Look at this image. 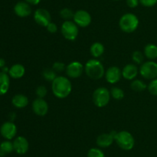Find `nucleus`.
I'll use <instances>...</instances> for the list:
<instances>
[{
	"mask_svg": "<svg viewBox=\"0 0 157 157\" xmlns=\"http://www.w3.org/2000/svg\"><path fill=\"white\" fill-rule=\"evenodd\" d=\"M34 19L35 22L43 27H47L48 25L52 22L51 14L44 9H38L34 13Z\"/></svg>",
	"mask_w": 157,
	"mask_h": 157,
	"instance_id": "nucleus-11",
	"label": "nucleus"
},
{
	"mask_svg": "<svg viewBox=\"0 0 157 157\" xmlns=\"http://www.w3.org/2000/svg\"><path fill=\"white\" fill-rule=\"evenodd\" d=\"M114 140L116 141L118 146L121 149H124V150H131L134 147V137L128 131L124 130L121 131V132H117V134Z\"/></svg>",
	"mask_w": 157,
	"mask_h": 157,
	"instance_id": "nucleus-4",
	"label": "nucleus"
},
{
	"mask_svg": "<svg viewBox=\"0 0 157 157\" xmlns=\"http://www.w3.org/2000/svg\"><path fill=\"white\" fill-rule=\"evenodd\" d=\"M60 15L65 21H69V20L74 18L75 12L71 9H68V8H64V9L60 11Z\"/></svg>",
	"mask_w": 157,
	"mask_h": 157,
	"instance_id": "nucleus-27",
	"label": "nucleus"
},
{
	"mask_svg": "<svg viewBox=\"0 0 157 157\" xmlns=\"http://www.w3.org/2000/svg\"><path fill=\"white\" fill-rule=\"evenodd\" d=\"M138 74V68L134 64L126 65L122 69V76L127 80H133Z\"/></svg>",
	"mask_w": 157,
	"mask_h": 157,
	"instance_id": "nucleus-17",
	"label": "nucleus"
},
{
	"mask_svg": "<svg viewBox=\"0 0 157 157\" xmlns=\"http://www.w3.org/2000/svg\"><path fill=\"white\" fill-rule=\"evenodd\" d=\"M147 89L151 95H157V78L151 80L147 86Z\"/></svg>",
	"mask_w": 157,
	"mask_h": 157,
	"instance_id": "nucleus-30",
	"label": "nucleus"
},
{
	"mask_svg": "<svg viewBox=\"0 0 157 157\" xmlns=\"http://www.w3.org/2000/svg\"><path fill=\"white\" fill-rule=\"evenodd\" d=\"M132 90L135 91L136 92H140L145 90L147 88V84L144 81L140 79H133L130 84Z\"/></svg>",
	"mask_w": 157,
	"mask_h": 157,
	"instance_id": "nucleus-23",
	"label": "nucleus"
},
{
	"mask_svg": "<svg viewBox=\"0 0 157 157\" xmlns=\"http://www.w3.org/2000/svg\"><path fill=\"white\" fill-rule=\"evenodd\" d=\"M0 149L5 152V154H9L14 151V146L13 143L10 141V140H6L1 143L0 144Z\"/></svg>",
	"mask_w": 157,
	"mask_h": 157,
	"instance_id": "nucleus-25",
	"label": "nucleus"
},
{
	"mask_svg": "<svg viewBox=\"0 0 157 157\" xmlns=\"http://www.w3.org/2000/svg\"><path fill=\"white\" fill-rule=\"evenodd\" d=\"M139 3V0H127V5L130 8H132V9L137 7Z\"/></svg>",
	"mask_w": 157,
	"mask_h": 157,
	"instance_id": "nucleus-35",
	"label": "nucleus"
},
{
	"mask_svg": "<svg viewBox=\"0 0 157 157\" xmlns=\"http://www.w3.org/2000/svg\"><path fill=\"white\" fill-rule=\"evenodd\" d=\"M6 66V61H5L4 58H0V68H3Z\"/></svg>",
	"mask_w": 157,
	"mask_h": 157,
	"instance_id": "nucleus-37",
	"label": "nucleus"
},
{
	"mask_svg": "<svg viewBox=\"0 0 157 157\" xmlns=\"http://www.w3.org/2000/svg\"><path fill=\"white\" fill-rule=\"evenodd\" d=\"M0 144H1V143H0Z\"/></svg>",
	"mask_w": 157,
	"mask_h": 157,
	"instance_id": "nucleus-39",
	"label": "nucleus"
},
{
	"mask_svg": "<svg viewBox=\"0 0 157 157\" xmlns=\"http://www.w3.org/2000/svg\"><path fill=\"white\" fill-rule=\"evenodd\" d=\"M46 29H47L48 32H51V33H55V32H57V31H58V26H57V25L55 24V23L52 22H50L48 25Z\"/></svg>",
	"mask_w": 157,
	"mask_h": 157,
	"instance_id": "nucleus-34",
	"label": "nucleus"
},
{
	"mask_svg": "<svg viewBox=\"0 0 157 157\" xmlns=\"http://www.w3.org/2000/svg\"><path fill=\"white\" fill-rule=\"evenodd\" d=\"M32 107L34 113L38 116H44L48 112V104L44 99H35L32 102Z\"/></svg>",
	"mask_w": 157,
	"mask_h": 157,
	"instance_id": "nucleus-12",
	"label": "nucleus"
},
{
	"mask_svg": "<svg viewBox=\"0 0 157 157\" xmlns=\"http://www.w3.org/2000/svg\"><path fill=\"white\" fill-rule=\"evenodd\" d=\"M17 126L13 122L8 121L3 123L0 127V133L6 140H11L15 137L17 134Z\"/></svg>",
	"mask_w": 157,
	"mask_h": 157,
	"instance_id": "nucleus-8",
	"label": "nucleus"
},
{
	"mask_svg": "<svg viewBox=\"0 0 157 157\" xmlns=\"http://www.w3.org/2000/svg\"><path fill=\"white\" fill-rule=\"evenodd\" d=\"M140 74L146 79L153 80L157 78V62L147 61L143 63L140 68Z\"/></svg>",
	"mask_w": 157,
	"mask_h": 157,
	"instance_id": "nucleus-7",
	"label": "nucleus"
},
{
	"mask_svg": "<svg viewBox=\"0 0 157 157\" xmlns=\"http://www.w3.org/2000/svg\"><path fill=\"white\" fill-rule=\"evenodd\" d=\"M14 12L15 15L21 18H25L29 16L32 13V8L30 4L27 3L26 2H19L16 3L14 7Z\"/></svg>",
	"mask_w": 157,
	"mask_h": 157,
	"instance_id": "nucleus-15",
	"label": "nucleus"
},
{
	"mask_svg": "<svg viewBox=\"0 0 157 157\" xmlns=\"http://www.w3.org/2000/svg\"><path fill=\"white\" fill-rule=\"evenodd\" d=\"M74 22L78 25V26L82 28L87 27L90 26L91 23L92 18L90 14L88 12L85 10H78L76 12H75V15H74Z\"/></svg>",
	"mask_w": 157,
	"mask_h": 157,
	"instance_id": "nucleus-9",
	"label": "nucleus"
},
{
	"mask_svg": "<svg viewBox=\"0 0 157 157\" xmlns=\"http://www.w3.org/2000/svg\"><path fill=\"white\" fill-rule=\"evenodd\" d=\"M8 73L11 78L18 79V78H21V77L24 76L25 73V68L24 67L23 65L17 63V64L13 65L9 68Z\"/></svg>",
	"mask_w": 157,
	"mask_h": 157,
	"instance_id": "nucleus-18",
	"label": "nucleus"
},
{
	"mask_svg": "<svg viewBox=\"0 0 157 157\" xmlns=\"http://www.w3.org/2000/svg\"><path fill=\"white\" fill-rule=\"evenodd\" d=\"M25 1L27 3H29V4L34 5V6H35V5L39 4L40 2H41V0H25Z\"/></svg>",
	"mask_w": 157,
	"mask_h": 157,
	"instance_id": "nucleus-36",
	"label": "nucleus"
},
{
	"mask_svg": "<svg viewBox=\"0 0 157 157\" xmlns=\"http://www.w3.org/2000/svg\"><path fill=\"white\" fill-rule=\"evenodd\" d=\"M139 23V18L136 15L133 13H126L120 18L119 26L123 32L131 33L137 29Z\"/></svg>",
	"mask_w": 157,
	"mask_h": 157,
	"instance_id": "nucleus-3",
	"label": "nucleus"
},
{
	"mask_svg": "<svg viewBox=\"0 0 157 157\" xmlns=\"http://www.w3.org/2000/svg\"><path fill=\"white\" fill-rule=\"evenodd\" d=\"M110 92V95H111V97H113V98L116 100H121L122 99H124V90L119 87H116V86H114V87L111 88Z\"/></svg>",
	"mask_w": 157,
	"mask_h": 157,
	"instance_id": "nucleus-24",
	"label": "nucleus"
},
{
	"mask_svg": "<svg viewBox=\"0 0 157 157\" xmlns=\"http://www.w3.org/2000/svg\"><path fill=\"white\" fill-rule=\"evenodd\" d=\"M5 155H6L5 152H3L1 149H0V157H3V156H5Z\"/></svg>",
	"mask_w": 157,
	"mask_h": 157,
	"instance_id": "nucleus-38",
	"label": "nucleus"
},
{
	"mask_svg": "<svg viewBox=\"0 0 157 157\" xmlns=\"http://www.w3.org/2000/svg\"><path fill=\"white\" fill-rule=\"evenodd\" d=\"M85 73L91 79H101L105 75L104 65L96 58L89 59L84 66Z\"/></svg>",
	"mask_w": 157,
	"mask_h": 157,
	"instance_id": "nucleus-2",
	"label": "nucleus"
},
{
	"mask_svg": "<svg viewBox=\"0 0 157 157\" xmlns=\"http://www.w3.org/2000/svg\"><path fill=\"white\" fill-rule=\"evenodd\" d=\"M115 141L113 135L110 133H102L97 138L96 143L101 148H108Z\"/></svg>",
	"mask_w": 157,
	"mask_h": 157,
	"instance_id": "nucleus-16",
	"label": "nucleus"
},
{
	"mask_svg": "<svg viewBox=\"0 0 157 157\" xmlns=\"http://www.w3.org/2000/svg\"><path fill=\"white\" fill-rule=\"evenodd\" d=\"M42 75L46 81L52 82V83L57 77L56 72L53 69H45L43 71Z\"/></svg>",
	"mask_w": 157,
	"mask_h": 157,
	"instance_id": "nucleus-26",
	"label": "nucleus"
},
{
	"mask_svg": "<svg viewBox=\"0 0 157 157\" xmlns=\"http://www.w3.org/2000/svg\"><path fill=\"white\" fill-rule=\"evenodd\" d=\"M10 76L7 73L0 72V95L8 92L10 86Z\"/></svg>",
	"mask_w": 157,
	"mask_h": 157,
	"instance_id": "nucleus-20",
	"label": "nucleus"
},
{
	"mask_svg": "<svg viewBox=\"0 0 157 157\" xmlns=\"http://www.w3.org/2000/svg\"><path fill=\"white\" fill-rule=\"evenodd\" d=\"M12 143H13L14 151L18 155H24L29 151V143L25 137L19 135L16 137Z\"/></svg>",
	"mask_w": 157,
	"mask_h": 157,
	"instance_id": "nucleus-13",
	"label": "nucleus"
},
{
	"mask_svg": "<svg viewBox=\"0 0 157 157\" xmlns=\"http://www.w3.org/2000/svg\"><path fill=\"white\" fill-rule=\"evenodd\" d=\"M104 46L102 43L99 42H96L93 43L90 48V52L92 56L94 58H99L101 55L104 54Z\"/></svg>",
	"mask_w": 157,
	"mask_h": 157,
	"instance_id": "nucleus-21",
	"label": "nucleus"
},
{
	"mask_svg": "<svg viewBox=\"0 0 157 157\" xmlns=\"http://www.w3.org/2000/svg\"><path fill=\"white\" fill-rule=\"evenodd\" d=\"M132 59L136 64H142L144 60V55L140 51H135L132 54Z\"/></svg>",
	"mask_w": 157,
	"mask_h": 157,
	"instance_id": "nucleus-29",
	"label": "nucleus"
},
{
	"mask_svg": "<svg viewBox=\"0 0 157 157\" xmlns=\"http://www.w3.org/2000/svg\"><path fill=\"white\" fill-rule=\"evenodd\" d=\"M84 67L80 62L74 61L69 63L66 67V74L69 78H79L83 74Z\"/></svg>",
	"mask_w": 157,
	"mask_h": 157,
	"instance_id": "nucleus-10",
	"label": "nucleus"
},
{
	"mask_svg": "<svg viewBox=\"0 0 157 157\" xmlns=\"http://www.w3.org/2000/svg\"><path fill=\"white\" fill-rule=\"evenodd\" d=\"M29 99L23 94H17L12 97V103L17 109H22L29 105Z\"/></svg>",
	"mask_w": 157,
	"mask_h": 157,
	"instance_id": "nucleus-19",
	"label": "nucleus"
},
{
	"mask_svg": "<svg viewBox=\"0 0 157 157\" xmlns=\"http://www.w3.org/2000/svg\"><path fill=\"white\" fill-rule=\"evenodd\" d=\"M105 78L110 84H115L121 80L122 76V71L117 66H111L105 72Z\"/></svg>",
	"mask_w": 157,
	"mask_h": 157,
	"instance_id": "nucleus-14",
	"label": "nucleus"
},
{
	"mask_svg": "<svg viewBox=\"0 0 157 157\" xmlns=\"http://www.w3.org/2000/svg\"><path fill=\"white\" fill-rule=\"evenodd\" d=\"M35 94L37 95L38 98L44 99V97L46 96L48 94V89L44 86H39L37 87L35 90Z\"/></svg>",
	"mask_w": 157,
	"mask_h": 157,
	"instance_id": "nucleus-31",
	"label": "nucleus"
},
{
	"mask_svg": "<svg viewBox=\"0 0 157 157\" xmlns=\"http://www.w3.org/2000/svg\"><path fill=\"white\" fill-rule=\"evenodd\" d=\"M144 55L150 60L157 58V46L155 44H147L144 48Z\"/></svg>",
	"mask_w": 157,
	"mask_h": 157,
	"instance_id": "nucleus-22",
	"label": "nucleus"
},
{
	"mask_svg": "<svg viewBox=\"0 0 157 157\" xmlns=\"http://www.w3.org/2000/svg\"><path fill=\"white\" fill-rule=\"evenodd\" d=\"M61 32L64 38L69 41H74L78 38L79 29L78 26L71 20L69 21H64L61 25Z\"/></svg>",
	"mask_w": 157,
	"mask_h": 157,
	"instance_id": "nucleus-6",
	"label": "nucleus"
},
{
	"mask_svg": "<svg viewBox=\"0 0 157 157\" xmlns=\"http://www.w3.org/2000/svg\"><path fill=\"white\" fill-rule=\"evenodd\" d=\"M140 4L145 7H153L156 5L157 0H139Z\"/></svg>",
	"mask_w": 157,
	"mask_h": 157,
	"instance_id": "nucleus-33",
	"label": "nucleus"
},
{
	"mask_svg": "<svg viewBox=\"0 0 157 157\" xmlns=\"http://www.w3.org/2000/svg\"><path fill=\"white\" fill-rule=\"evenodd\" d=\"M65 64L61 62H55V63H53L52 65V69L55 71L56 72H62L64 70H66Z\"/></svg>",
	"mask_w": 157,
	"mask_h": 157,
	"instance_id": "nucleus-32",
	"label": "nucleus"
},
{
	"mask_svg": "<svg viewBox=\"0 0 157 157\" xmlns=\"http://www.w3.org/2000/svg\"><path fill=\"white\" fill-rule=\"evenodd\" d=\"M110 92L107 88L99 87L94 90L92 96L93 103L99 108L105 107L108 105L110 100Z\"/></svg>",
	"mask_w": 157,
	"mask_h": 157,
	"instance_id": "nucleus-5",
	"label": "nucleus"
},
{
	"mask_svg": "<svg viewBox=\"0 0 157 157\" xmlns=\"http://www.w3.org/2000/svg\"><path fill=\"white\" fill-rule=\"evenodd\" d=\"M52 90L57 98H67L72 91L71 82L65 76H57L52 83Z\"/></svg>",
	"mask_w": 157,
	"mask_h": 157,
	"instance_id": "nucleus-1",
	"label": "nucleus"
},
{
	"mask_svg": "<svg viewBox=\"0 0 157 157\" xmlns=\"http://www.w3.org/2000/svg\"><path fill=\"white\" fill-rule=\"evenodd\" d=\"M87 157H105V155L101 149L91 148L87 152Z\"/></svg>",
	"mask_w": 157,
	"mask_h": 157,
	"instance_id": "nucleus-28",
	"label": "nucleus"
}]
</instances>
